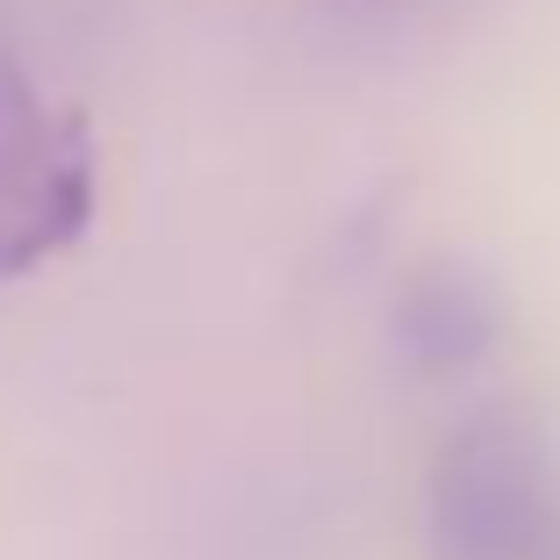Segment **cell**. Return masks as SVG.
<instances>
[{
	"label": "cell",
	"instance_id": "1",
	"mask_svg": "<svg viewBox=\"0 0 560 560\" xmlns=\"http://www.w3.org/2000/svg\"><path fill=\"white\" fill-rule=\"evenodd\" d=\"M445 560H560V460L532 417H481L431 467Z\"/></svg>",
	"mask_w": 560,
	"mask_h": 560
},
{
	"label": "cell",
	"instance_id": "2",
	"mask_svg": "<svg viewBox=\"0 0 560 560\" xmlns=\"http://www.w3.org/2000/svg\"><path fill=\"white\" fill-rule=\"evenodd\" d=\"M94 215V130L0 50V280L58 259Z\"/></svg>",
	"mask_w": 560,
	"mask_h": 560
},
{
	"label": "cell",
	"instance_id": "3",
	"mask_svg": "<svg viewBox=\"0 0 560 560\" xmlns=\"http://www.w3.org/2000/svg\"><path fill=\"white\" fill-rule=\"evenodd\" d=\"M396 330H402V352L431 374H453V366H475L481 352L495 346V295L489 280L467 273V266H424V273L402 288V310H396Z\"/></svg>",
	"mask_w": 560,
	"mask_h": 560
},
{
	"label": "cell",
	"instance_id": "4",
	"mask_svg": "<svg viewBox=\"0 0 560 560\" xmlns=\"http://www.w3.org/2000/svg\"><path fill=\"white\" fill-rule=\"evenodd\" d=\"M352 8H360V0H352Z\"/></svg>",
	"mask_w": 560,
	"mask_h": 560
}]
</instances>
